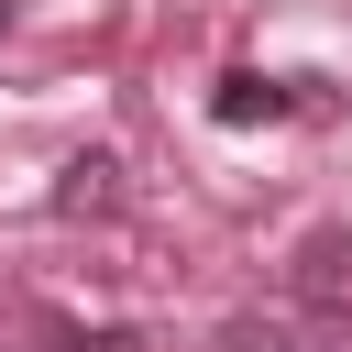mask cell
<instances>
[{
    "mask_svg": "<svg viewBox=\"0 0 352 352\" xmlns=\"http://www.w3.org/2000/svg\"><path fill=\"white\" fill-rule=\"evenodd\" d=\"M286 297L319 319V330H352V220H319L286 264Z\"/></svg>",
    "mask_w": 352,
    "mask_h": 352,
    "instance_id": "obj_1",
    "label": "cell"
},
{
    "mask_svg": "<svg viewBox=\"0 0 352 352\" xmlns=\"http://www.w3.org/2000/svg\"><path fill=\"white\" fill-rule=\"evenodd\" d=\"M286 110H297L286 77H220V88H209V121H220V132H253V121H286Z\"/></svg>",
    "mask_w": 352,
    "mask_h": 352,
    "instance_id": "obj_2",
    "label": "cell"
},
{
    "mask_svg": "<svg viewBox=\"0 0 352 352\" xmlns=\"http://www.w3.org/2000/svg\"><path fill=\"white\" fill-rule=\"evenodd\" d=\"M55 209H66V220H110V209H121V165H110V154H77V165L55 176Z\"/></svg>",
    "mask_w": 352,
    "mask_h": 352,
    "instance_id": "obj_3",
    "label": "cell"
},
{
    "mask_svg": "<svg viewBox=\"0 0 352 352\" xmlns=\"http://www.w3.org/2000/svg\"><path fill=\"white\" fill-rule=\"evenodd\" d=\"M209 352H297V330H286V319H253V308H242V319H220V341H209Z\"/></svg>",
    "mask_w": 352,
    "mask_h": 352,
    "instance_id": "obj_4",
    "label": "cell"
},
{
    "mask_svg": "<svg viewBox=\"0 0 352 352\" xmlns=\"http://www.w3.org/2000/svg\"><path fill=\"white\" fill-rule=\"evenodd\" d=\"M55 352H99V341H55Z\"/></svg>",
    "mask_w": 352,
    "mask_h": 352,
    "instance_id": "obj_5",
    "label": "cell"
},
{
    "mask_svg": "<svg viewBox=\"0 0 352 352\" xmlns=\"http://www.w3.org/2000/svg\"><path fill=\"white\" fill-rule=\"evenodd\" d=\"M0 22H11V0H0Z\"/></svg>",
    "mask_w": 352,
    "mask_h": 352,
    "instance_id": "obj_6",
    "label": "cell"
}]
</instances>
